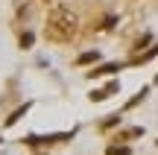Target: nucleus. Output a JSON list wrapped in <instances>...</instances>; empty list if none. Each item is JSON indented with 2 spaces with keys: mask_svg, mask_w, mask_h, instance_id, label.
<instances>
[{
  "mask_svg": "<svg viewBox=\"0 0 158 155\" xmlns=\"http://www.w3.org/2000/svg\"><path fill=\"white\" fill-rule=\"evenodd\" d=\"M76 29H79V21H76V15L70 9H56L50 18H47V29H44V35L50 41H59V44H64V41H70L76 35Z\"/></svg>",
  "mask_w": 158,
  "mask_h": 155,
  "instance_id": "nucleus-1",
  "label": "nucleus"
},
{
  "mask_svg": "<svg viewBox=\"0 0 158 155\" xmlns=\"http://www.w3.org/2000/svg\"><path fill=\"white\" fill-rule=\"evenodd\" d=\"M117 91H120V82L114 79V82H108L106 88H100V91H94V94H91V100H94V103H102V100H108L111 94H117Z\"/></svg>",
  "mask_w": 158,
  "mask_h": 155,
  "instance_id": "nucleus-2",
  "label": "nucleus"
},
{
  "mask_svg": "<svg viewBox=\"0 0 158 155\" xmlns=\"http://www.w3.org/2000/svg\"><path fill=\"white\" fill-rule=\"evenodd\" d=\"M27 111H29V103H27V105H23V108H18V111H15V114H12V117H9V120H6V126H15V123H18V120H21V117H23V114H27Z\"/></svg>",
  "mask_w": 158,
  "mask_h": 155,
  "instance_id": "nucleus-3",
  "label": "nucleus"
},
{
  "mask_svg": "<svg viewBox=\"0 0 158 155\" xmlns=\"http://www.w3.org/2000/svg\"><path fill=\"white\" fill-rule=\"evenodd\" d=\"M111 70H120V64H106V67H100V70H91L88 76H102V73H111Z\"/></svg>",
  "mask_w": 158,
  "mask_h": 155,
  "instance_id": "nucleus-4",
  "label": "nucleus"
},
{
  "mask_svg": "<svg viewBox=\"0 0 158 155\" xmlns=\"http://www.w3.org/2000/svg\"><path fill=\"white\" fill-rule=\"evenodd\" d=\"M138 135H143V129H129V132H120L117 141H129V138H138Z\"/></svg>",
  "mask_w": 158,
  "mask_h": 155,
  "instance_id": "nucleus-5",
  "label": "nucleus"
},
{
  "mask_svg": "<svg viewBox=\"0 0 158 155\" xmlns=\"http://www.w3.org/2000/svg\"><path fill=\"white\" fill-rule=\"evenodd\" d=\"M106 155H129V146H108Z\"/></svg>",
  "mask_w": 158,
  "mask_h": 155,
  "instance_id": "nucleus-6",
  "label": "nucleus"
},
{
  "mask_svg": "<svg viewBox=\"0 0 158 155\" xmlns=\"http://www.w3.org/2000/svg\"><path fill=\"white\" fill-rule=\"evenodd\" d=\"M152 56H158V44H155V47H152V50H149V53H143L141 59H135V62H138V64H141V62H149V59H152Z\"/></svg>",
  "mask_w": 158,
  "mask_h": 155,
  "instance_id": "nucleus-7",
  "label": "nucleus"
},
{
  "mask_svg": "<svg viewBox=\"0 0 158 155\" xmlns=\"http://www.w3.org/2000/svg\"><path fill=\"white\" fill-rule=\"evenodd\" d=\"M97 59V53H85V56H79V64H85V62H94Z\"/></svg>",
  "mask_w": 158,
  "mask_h": 155,
  "instance_id": "nucleus-8",
  "label": "nucleus"
},
{
  "mask_svg": "<svg viewBox=\"0 0 158 155\" xmlns=\"http://www.w3.org/2000/svg\"><path fill=\"white\" fill-rule=\"evenodd\" d=\"M29 44H32V35L23 32V35H21V47H29Z\"/></svg>",
  "mask_w": 158,
  "mask_h": 155,
  "instance_id": "nucleus-9",
  "label": "nucleus"
}]
</instances>
